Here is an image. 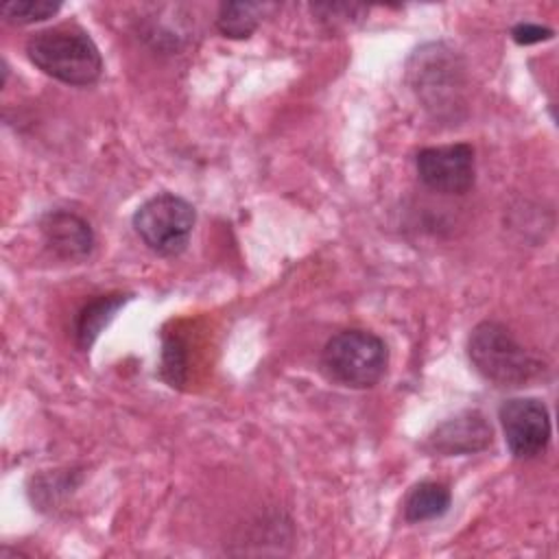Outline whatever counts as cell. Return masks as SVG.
<instances>
[{
  "label": "cell",
  "mask_w": 559,
  "mask_h": 559,
  "mask_svg": "<svg viewBox=\"0 0 559 559\" xmlns=\"http://www.w3.org/2000/svg\"><path fill=\"white\" fill-rule=\"evenodd\" d=\"M26 55L44 74L66 85H92L103 72L98 46L83 28L74 24L35 33L26 41Z\"/></svg>",
  "instance_id": "1"
},
{
  "label": "cell",
  "mask_w": 559,
  "mask_h": 559,
  "mask_svg": "<svg viewBox=\"0 0 559 559\" xmlns=\"http://www.w3.org/2000/svg\"><path fill=\"white\" fill-rule=\"evenodd\" d=\"M411 87L437 120H459L465 105L463 66L454 50L443 44H426L417 48L408 61Z\"/></svg>",
  "instance_id": "2"
},
{
  "label": "cell",
  "mask_w": 559,
  "mask_h": 559,
  "mask_svg": "<svg viewBox=\"0 0 559 559\" xmlns=\"http://www.w3.org/2000/svg\"><path fill=\"white\" fill-rule=\"evenodd\" d=\"M467 356L474 369L496 386H524L542 369V362L498 321H483L469 332Z\"/></svg>",
  "instance_id": "3"
},
{
  "label": "cell",
  "mask_w": 559,
  "mask_h": 559,
  "mask_svg": "<svg viewBox=\"0 0 559 559\" xmlns=\"http://www.w3.org/2000/svg\"><path fill=\"white\" fill-rule=\"evenodd\" d=\"M389 349L367 330H343L321 352V369L328 380L347 389H371L386 373Z\"/></svg>",
  "instance_id": "4"
},
{
  "label": "cell",
  "mask_w": 559,
  "mask_h": 559,
  "mask_svg": "<svg viewBox=\"0 0 559 559\" xmlns=\"http://www.w3.org/2000/svg\"><path fill=\"white\" fill-rule=\"evenodd\" d=\"M131 223L153 253L173 258L186 251L197 223V210L179 194L159 192L135 210Z\"/></svg>",
  "instance_id": "5"
},
{
  "label": "cell",
  "mask_w": 559,
  "mask_h": 559,
  "mask_svg": "<svg viewBox=\"0 0 559 559\" xmlns=\"http://www.w3.org/2000/svg\"><path fill=\"white\" fill-rule=\"evenodd\" d=\"M498 419L502 424L504 441L515 459L539 456L552 435L550 413L546 404L537 397H511L498 408Z\"/></svg>",
  "instance_id": "6"
},
{
  "label": "cell",
  "mask_w": 559,
  "mask_h": 559,
  "mask_svg": "<svg viewBox=\"0 0 559 559\" xmlns=\"http://www.w3.org/2000/svg\"><path fill=\"white\" fill-rule=\"evenodd\" d=\"M415 168L421 183L441 194H465L476 181L474 148L465 142L421 148Z\"/></svg>",
  "instance_id": "7"
},
{
  "label": "cell",
  "mask_w": 559,
  "mask_h": 559,
  "mask_svg": "<svg viewBox=\"0 0 559 559\" xmlns=\"http://www.w3.org/2000/svg\"><path fill=\"white\" fill-rule=\"evenodd\" d=\"M493 430L485 415L476 408H467L441 421L428 437V450L441 456L476 454L491 445Z\"/></svg>",
  "instance_id": "8"
},
{
  "label": "cell",
  "mask_w": 559,
  "mask_h": 559,
  "mask_svg": "<svg viewBox=\"0 0 559 559\" xmlns=\"http://www.w3.org/2000/svg\"><path fill=\"white\" fill-rule=\"evenodd\" d=\"M39 231L48 251L63 260H83L94 249L90 223L70 210H50L39 218Z\"/></svg>",
  "instance_id": "9"
},
{
  "label": "cell",
  "mask_w": 559,
  "mask_h": 559,
  "mask_svg": "<svg viewBox=\"0 0 559 559\" xmlns=\"http://www.w3.org/2000/svg\"><path fill=\"white\" fill-rule=\"evenodd\" d=\"M131 299L129 293H111V295H100L92 301H87L74 319V341L76 347L87 352L100 332L111 323L116 312Z\"/></svg>",
  "instance_id": "10"
},
{
  "label": "cell",
  "mask_w": 559,
  "mask_h": 559,
  "mask_svg": "<svg viewBox=\"0 0 559 559\" xmlns=\"http://www.w3.org/2000/svg\"><path fill=\"white\" fill-rule=\"evenodd\" d=\"M275 11L271 2H223L216 13V28L229 39H247Z\"/></svg>",
  "instance_id": "11"
},
{
  "label": "cell",
  "mask_w": 559,
  "mask_h": 559,
  "mask_svg": "<svg viewBox=\"0 0 559 559\" xmlns=\"http://www.w3.org/2000/svg\"><path fill=\"white\" fill-rule=\"evenodd\" d=\"M450 504H452V493L443 483L421 480L408 491L404 500V518L411 524L437 520L450 509Z\"/></svg>",
  "instance_id": "12"
},
{
  "label": "cell",
  "mask_w": 559,
  "mask_h": 559,
  "mask_svg": "<svg viewBox=\"0 0 559 559\" xmlns=\"http://www.w3.org/2000/svg\"><path fill=\"white\" fill-rule=\"evenodd\" d=\"M186 369H188L186 343L175 334H166L162 343V367H159L162 378L170 386L179 389L186 382Z\"/></svg>",
  "instance_id": "13"
},
{
  "label": "cell",
  "mask_w": 559,
  "mask_h": 559,
  "mask_svg": "<svg viewBox=\"0 0 559 559\" xmlns=\"http://www.w3.org/2000/svg\"><path fill=\"white\" fill-rule=\"evenodd\" d=\"M61 9V2L52 0H13L2 4L0 13L9 24H33L52 17Z\"/></svg>",
  "instance_id": "14"
},
{
  "label": "cell",
  "mask_w": 559,
  "mask_h": 559,
  "mask_svg": "<svg viewBox=\"0 0 559 559\" xmlns=\"http://www.w3.org/2000/svg\"><path fill=\"white\" fill-rule=\"evenodd\" d=\"M310 9L319 20L330 22L332 26L347 24V22H352L356 17H362L367 13V9L360 7V4H312Z\"/></svg>",
  "instance_id": "15"
},
{
  "label": "cell",
  "mask_w": 559,
  "mask_h": 559,
  "mask_svg": "<svg viewBox=\"0 0 559 559\" xmlns=\"http://www.w3.org/2000/svg\"><path fill=\"white\" fill-rule=\"evenodd\" d=\"M555 33L552 28L539 26V24H531V22H520L511 28V37L515 44L520 46H528V44H537V41H546L550 39Z\"/></svg>",
  "instance_id": "16"
}]
</instances>
